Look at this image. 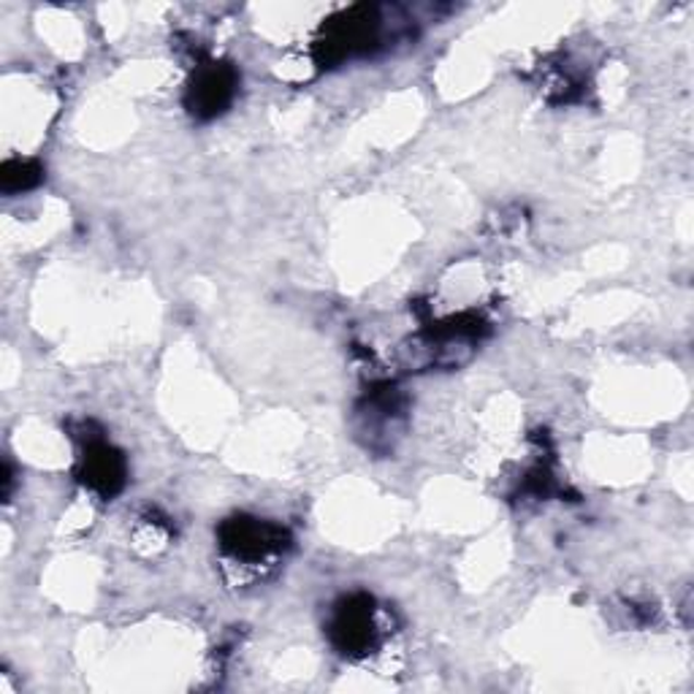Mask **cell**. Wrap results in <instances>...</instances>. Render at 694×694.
<instances>
[{
    "label": "cell",
    "mask_w": 694,
    "mask_h": 694,
    "mask_svg": "<svg viewBox=\"0 0 694 694\" xmlns=\"http://www.w3.org/2000/svg\"><path fill=\"white\" fill-rule=\"evenodd\" d=\"M85 480L90 483L96 491L112 494L122 486V462L120 456L107 446L93 448L85 456Z\"/></svg>",
    "instance_id": "cell-3"
},
{
    "label": "cell",
    "mask_w": 694,
    "mask_h": 694,
    "mask_svg": "<svg viewBox=\"0 0 694 694\" xmlns=\"http://www.w3.org/2000/svg\"><path fill=\"white\" fill-rule=\"evenodd\" d=\"M38 174H41V171H38L33 163L14 160V163L3 166V187L5 191H22V187L36 185Z\"/></svg>",
    "instance_id": "cell-5"
},
{
    "label": "cell",
    "mask_w": 694,
    "mask_h": 694,
    "mask_svg": "<svg viewBox=\"0 0 694 694\" xmlns=\"http://www.w3.org/2000/svg\"><path fill=\"white\" fill-rule=\"evenodd\" d=\"M226 546L231 548L236 557H264L271 548H280L282 532L260 521H231L223 529Z\"/></svg>",
    "instance_id": "cell-2"
},
{
    "label": "cell",
    "mask_w": 694,
    "mask_h": 694,
    "mask_svg": "<svg viewBox=\"0 0 694 694\" xmlns=\"http://www.w3.org/2000/svg\"><path fill=\"white\" fill-rule=\"evenodd\" d=\"M334 632H337V637H340L342 646L350 648V652L369 646V641H372V613H369V605H366V599H361V605L348 602L345 608L340 610V616H337Z\"/></svg>",
    "instance_id": "cell-4"
},
{
    "label": "cell",
    "mask_w": 694,
    "mask_h": 694,
    "mask_svg": "<svg viewBox=\"0 0 694 694\" xmlns=\"http://www.w3.org/2000/svg\"><path fill=\"white\" fill-rule=\"evenodd\" d=\"M233 71L226 65H212V69H204L196 76L191 87V107L198 114H218L223 112L226 104L231 101L233 93Z\"/></svg>",
    "instance_id": "cell-1"
}]
</instances>
